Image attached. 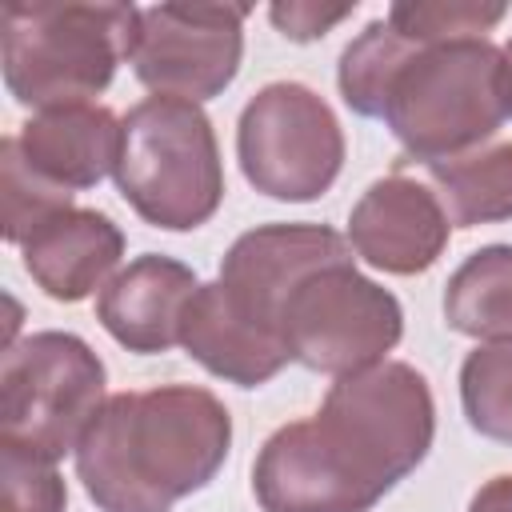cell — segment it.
<instances>
[{
    "label": "cell",
    "instance_id": "1",
    "mask_svg": "<svg viewBox=\"0 0 512 512\" xmlns=\"http://www.w3.org/2000/svg\"><path fill=\"white\" fill-rule=\"evenodd\" d=\"M436 400L404 364L340 376L320 412L280 424L252 464L264 512H372L432 448Z\"/></svg>",
    "mask_w": 512,
    "mask_h": 512
},
{
    "label": "cell",
    "instance_id": "2",
    "mask_svg": "<svg viewBox=\"0 0 512 512\" xmlns=\"http://www.w3.org/2000/svg\"><path fill=\"white\" fill-rule=\"evenodd\" d=\"M336 84L424 168L480 148L508 120V64L488 36L412 44L380 16L340 52Z\"/></svg>",
    "mask_w": 512,
    "mask_h": 512
},
{
    "label": "cell",
    "instance_id": "3",
    "mask_svg": "<svg viewBox=\"0 0 512 512\" xmlns=\"http://www.w3.org/2000/svg\"><path fill=\"white\" fill-rule=\"evenodd\" d=\"M232 448L224 400L200 384L116 392L76 444V476L100 512H172L208 488Z\"/></svg>",
    "mask_w": 512,
    "mask_h": 512
},
{
    "label": "cell",
    "instance_id": "4",
    "mask_svg": "<svg viewBox=\"0 0 512 512\" xmlns=\"http://www.w3.org/2000/svg\"><path fill=\"white\" fill-rule=\"evenodd\" d=\"M140 28L136 4L28 0L4 8L0 64L16 104L44 112L92 104L120 60H128Z\"/></svg>",
    "mask_w": 512,
    "mask_h": 512
},
{
    "label": "cell",
    "instance_id": "5",
    "mask_svg": "<svg viewBox=\"0 0 512 512\" xmlns=\"http://www.w3.org/2000/svg\"><path fill=\"white\" fill-rule=\"evenodd\" d=\"M116 188L128 208L164 232L208 224L224 200V160L200 104L148 96L120 120Z\"/></svg>",
    "mask_w": 512,
    "mask_h": 512
},
{
    "label": "cell",
    "instance_id": "6",
    "mask_svg": "<svg viewBox=\"0 0 512 512\" xmlns=\"http://www.w3.org/2000/svg\"><path fill=\"white\" fill-rule=\"evenodd\" d=\"M104 360L76 332H32L4 352L0 368V440L44 460L76 452L104 408Z\"/></svg>",
    "mask_w": 512,
    "mask_h": 512
},
{
    "label": "cell",
    "instance_id": "7",
    "mask_svg": "<svg viewBox=\"0 0 512 512\" xmlns=\"http://www.w3.org/2000/svg\"><path fill=\"white\" fill-rule=\"evenodd\" d=\"M236 160L256 192L308 204L324 196L344 168V128L316 88L272 80L240 112Z\"/></svg>",
    "mask_w": 512,
    "mask_h": 512
},
{
    "label": "cell",
    "instance_id": "8",
    "mask_svg": "<svg viewBox=\"0 0 512 512\" xmlns=\"http://www.w3.org/2000/svg\"><path fill=\"white\" fill-rule=\"evenodd\" d=\"M280 332L296 364L340 380L388 360L404 336V308L384 284L344 260L312 272L288 296Z\"/></svg>",
    "mask_w": 512,
    "mask_h": 512
},
{
    "label": "cell",
    "instance_id": "9",
    "mask_svg": "<svg viewBox=\"0 0 512 512\" xmlns=\"http://www.w3.org/2000/svg\"><path fill=\"white\" fill-rule=\"evenodd\" d=\"M248 4H152L140 8V28L128 64L156 96L204 104L220 96L244 60Z\"/></svg>",
    "mask_w": 512,
    "mask_h": 512
},
{
    "label": "cell",
    "instance_id": "10",
    "mask_svg": "<svg viewBox=\"0 0 512 512\" xmlns=\"http://www.w3.org/2000/svg\"><path fill=\"white\" fill-rule=\"evenodd\" d=\"M344 260H352V244L328 224H260L232 240L216 280L248 320L284 340L280 320L288 296L312 272Z\"/></svg>",
    "mask_w": 512,
    "mask_h": 512
},
{
    "label": "cell",
    "instance_id": "11",
    "mask_svg": "<svg viewBox=\"0 0 512 512\" xmlns=\"http://www.w3.org/2000/svg\"><path fill=\"white\" fill-rule=\"evenodd\" d=\"M448 232L452 224L436 192L404 172L372 180L348 216L352 252L388 276L428 272L444 256Z\"/></svg>",
    "mask_w": 512,
    "mask_h": 512
},
{
    "label": "cell",
    "instance_id": "12",
    "mask_svg": "<svg viewBox=\"0 0 512 512\" xmlns=\"http://www.w3.org/2000/svg\"><path fill=\"white\" fill-rule=\"evenodd\" d=\"M196 288L200 276L184 260L144 252L100 288L96 320L120 348L156 356L180 344V324Z\"/></svg>",
    "mask_w": 512,
    "mask_h": 512
},
{
    "label": "cell",
    "instance_id": "13",
    "mask_svg": "<svg viewBox=\"0 0 512 512\" xmlns=\"http://www.w3.org/2000/svg\"><path fill=\"white\" fill-rule=\"evenodd\" d=\"M20 256L24 272L48 300L76 304L116 276V264L124 256V232L112 224V216L72 204L52 212L20 244Z\"/></svg>",
    "mask_w": 512,
    "mask_h": 512
},
{
    "label": "cell",
    "instance_id": "14",
    "mask_svg": "<svg viewBox=\"0 0 512 512\" xmlns=\"http://www.w3.org/2000/svg\"><path fill=\"white\" fill-rule=\"evenodd\" d=\"M12 140L40 180L72 196L96 188L108 172H116L120 160V120L104 104L32 112V120H24Z\"/></svg>",
    "mask_w": 512,
    "mask_h": 512
},
{
    "label": "cell",
    "instance_id": "15",
    "mask_svg": "<svg viewBox=\"0 0 512 512\" xmlns=\"http://www.w3.org/2000/svg\"><path fill=\"white\" fill-rule=\"evenodd\" d=\"M180 348L212 376L240 384V388H260L268 384L292 356L288 344L260 328L256 320H248L220 288V280L200 284L184 324H180Z\"/></svg>",
    "mask_w": 512,
    "mask_h": 512
},
{
    "label": "cell",
    "instance_id": "16",
    "mask_svg": "<svg viewBox=\"0 0 512 512\" xmlns=\"http://www.w3.org/2000/svg\"><path fill=\"white\" fill-rule=\"evenodd\" d=\"M428 180L456 228L512 220V140L436 160L428 164Z\"/></svg>",
    "mask_w": 512,
    "mask_h": 512
},
{
    "label": "cell",
    "instance_id": "17",
    "mask_svg": "<svg viewBox=\"0 0 512 512\" xmlns=\"http://www.w3.org/2000/svg\"><path fill=\"white\" fill-rule=\"evenodd\" d=\"M444 320L472 340L512 336V244L476 248L444 284Z\"/></svg>",
    "mask_w": 512,
    "mask_h": 512
},
{
    "label": "cell",
    "instance_id": "18",
    "mask_svg": "<svg viewBox=\"0 0 512 512\" xmlns=\"http://www.w3.org/2000/svg\"><path fill=\"white\" fill-rule=\"evenodd\" d=\"M460 404L472 432L512 444V336L484 340L464 356Z\"/></svg>",
    "mask_w": 512,
    "mask_h": 512
},
{
    "label": "cell",
    "instance_id": "19",
    "mask_svg": "<svg viewBox=\"0 0 512 512\" xmlns=\"http://www.w3.org/2000/svg\"><path fill=\"white\" fill-rule=\"evenodd\" d=\"M504 4L480 0H400L384 12V20L408 36L412 44H440L464 36H488L504 20Z\"/></svg>",
    "mask_w": 512,
    "mask_h": 512
},
{
    "label": "cell",
    "instance_id": "20",
    "mask_svg": "<svg viewBox=\"0 0 512 512\" xmlns=\"http://www.w3.org/2000/svg\"><path fill=\"white\" fill-rule=\"evenodd\" d=\"M0 192H4V240L16 244V248H20L52 212L72 208V192H64V188L40 180V176L24 164V156H20V148H16L12 136L0 144Z\"/></svg>",
    "mask_w": 512,
    "mask_h": 512
},
{
    "label": "cell",
    "instance_id": "21",
    "mask_svg": "<svg viewBox=\"0 0 512 512\" xmlns=\"http://www.w3.org/2000/svg\"><path fill=\"white\" fill-rule=\"evenodd\" d=\"M0 492L4 512H64L68 488L52 460L0 440Z\"/></svg>",
    "mask_w": 512,
    "mask_h": 512
},
{
    "label": "cell",
    "instance_id": "22",
    "mask_svg": "<svg viewBox=\"0 0 512 512\" xmlns=\"http://www.w3.org/2000/svg\"><path fill=\"white\" fill-rule=\"evenodd\" d=\"M352 12H356V4H312V0H288V4H272L268 8V16L280 28V36H288L296 44L328 36Z\"/></svg>",
    "mask_w": 512,
    "mask_h": 512
},
{
    "label": "cell",
    "instance_id": "23",
    "mask_svg": "<svg viewBox=\"0 0 512 512\" xmlns=\"http://www.w3.org/2000/svg\"><path fill=\"white\" fill-rule=\"evenodd\" d=\"M468 512H512V476H492L476 488Z\"/></svg>",
    "mask_w": 512,
    "mask_h": 512
},
{
    "label": "cell",
    "instance_id": "24",
    "mask_svg": "<svg viewBox=\"0 0 512 512\" xmlns=\"http://www.w3.org/2000/svg\"><path fill=\"white\" fill-rule=\"evenodd\" d=\"M504 64H508V116H512V40L504 44Z\"/></svg>",
    "mask_w": 512,
    "mask_h": 512
}]
</instances>
